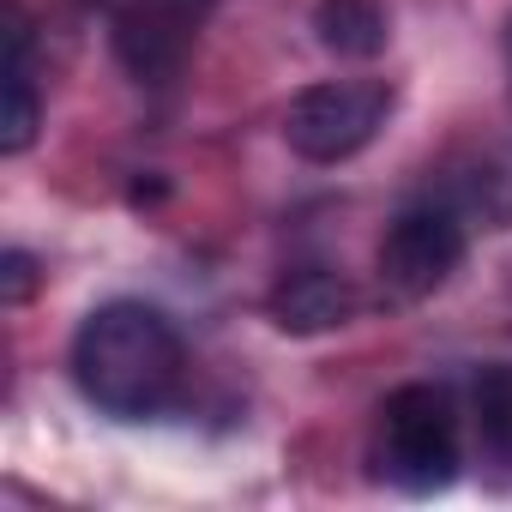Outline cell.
<instances>
[{"instance_id": "cell-1", "label": "cell", "mask_w": 512, "mask_h": 512, "mask_svg": "<svg viewBox=\"0 0 512 512\" xmlns=\"http://www.w3.org/2000/svg\"><path fill=\"white\" fill-rule=\"evenodd\" d=\"M181 338L175 326L145 308V302H103L85 314L79 338H73V380L79 392L121 422H145L163 416L181 392Z\"/></svg>"}, {"instance_id": "cell-2", "label": "cell", "mask_w": 512, "mask_h": 512, "mask_svg": "<svg viewBox=\"0 0 512 512\" xmlns=\"http://www.w3.org/2000/svg\"><path fill=\"white\" fill-rule=\"evenodd\" d=\"M380 476L404 494H440L458 476V416L440 386H398L380 404V440H374Z\"/></svg>"}, {"instance_id": "cell-3", "label": "cell", "mask_w": 512, "mask_h": 512, "mask_svg": "<svg viewBox=\"0 0 512 512\" xmlns=\"http://www.w3.org/2000/svg\"><path fill=\"white\" fill-rule=\"evenodd\" d=\"M386 115L392 91L380 79H326L284 109V139L308 163H344L386 127Z\"/></svg>"}, {"instance_id": "cell-4", "label": "cell", "mask_w": 512, "mask_h": 512, "mask_svg": "<svg viewBox=\"0 0 512 512\" xmlns=\"http://www.w3.org/2000/svg\"><path fill=\"white\" fill-rule=\"evenodd\" d=\"M217 0H121L115 7V61L139 79V85H169Z\"/></svg>"}, {"instance_id": "cell-5", "label": "cell", "mask_w": 512, "mask_h": 512, "mask_svg": "<svg viewBox=\"0 0 512 512\" xmlns=\"http://www.w3.org/2000/svg\"><path fill=\"white\" fill-rule=\"evenodd\" d=\"M464 217L452 205H410L380 235V278L398 296H434L464 266Z\"/></svg>"}, {"instance_id": "cell-6", "label": "cell", "mask_w": 512, "mask_h": 512, "mask_svg": "<svg viewBox=\"0 0 512 512\" xmlns=\"http://www.w3.org/2000/svg\"><path fill=\"white\" fill-rule=\"evenodd\" d=\"M350 314H356V290H350L338 272H326V266H296V272H284L278 290H272V320H278V332H290V338L332 332V326H344Z\"/></svg>"}, {"instance_id": "cell-7", "label": "cell", "mask_w": 512, "mask_h": 512, "mask_svg": "<svg viewBox=\"0 0 512 512\" xmlns=\"http://www.w3.org/2000/svg\"><path fill=\"white\" fill-rule=\"evenodd\" d=\"M314 37H320V49H332L344 61H374L392 31H386L380 0H320L314 7Z\"/></svg>"}, {"instance_id": "cell-8", "label": "cell", "mask_w": 512, "mask_h": 512, "mask_svg": "<svg viewBox=\"0 0 512 512\" xmlns=\"http://www.w3.org/2000/svg\"><path fill=\"white\" fill-rule=\"evenodd\" d=\"M37 139V85H31V25L13 13L7 31V115H0V151L19 157Z\"/></svg>"}, {"instance_id": "cell-9", "label": "cell", "mask_w": 512, "mask_h": 512, "mask_svg": "<svg viewBox=\"0 0 512 512\" xmlns=\"http://www.w3.org/2000/svg\"><path fill=\"white\" fill-rule=\"evenodd\" d=\"M476 428H482L488 452L512 458V362H494L476 380Z\"/></svg>"}, {"instance_id": "cell-10", "label": "cell", "mask_w": 512, "mask_h": 512, "mask_svg": "<svg viewBox=\"0 0 512 512\" xmlns=\"http://www.w3.org/2000/svg\"><path fill=\"white\" fill-rule=\"evenodd\" d=\"M31 290H37V260H31L25 247H13L7 260H0V296H7V302H25Z\"/></svg>"}, {"instance_id": "cell-11", "label": "cell", "mask_w": 512, "mask_h": 512, "mask_svg": "<svg viewBox=\"0 0 512 512\" xmlns=\"http://www.w3.org/2000/svg\"><path fill=\"white\" fill-rule=\"evenodd\" d=\"M506 55H512V25H506Z\"/></svg>"}]
</instances>
